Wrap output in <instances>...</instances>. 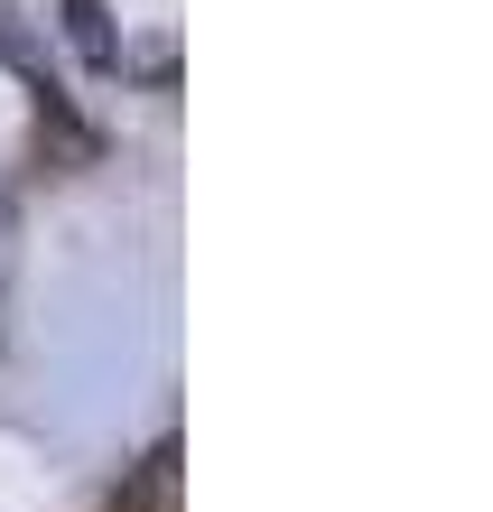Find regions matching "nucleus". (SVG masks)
I'll return each mask as SVG.
<instances>
[{
    "instance_id": "1",
    "label": "nucleus",
    "mask_w": 493,
    "mask_h": 512,
    "mask_svg": "<svg viewBox=\"0 0 493 512\" xmlns=\"http://www.w3.org/2000/svg\"><path fill=\"white\" fill-rule=\"evenodd\" d=\"M112 503H121V512H187V447L159 438V447L131 466V485H121Z\"/></svg>"
},
{
    "instance_id": "2",
    "label": "nucleus",
    "mask_w": 493,
    "mask_h": 512,
    "mask_svg": "<svg viewBox=\"0 0 493 512\" xmlns=\"http://www.w3.org/2000/svg\"><path fill=\"white\" fill-rule=\"evenodd\" d=\"M103 512H121V503H103Z\"/></svg>"
}]
</instances>
